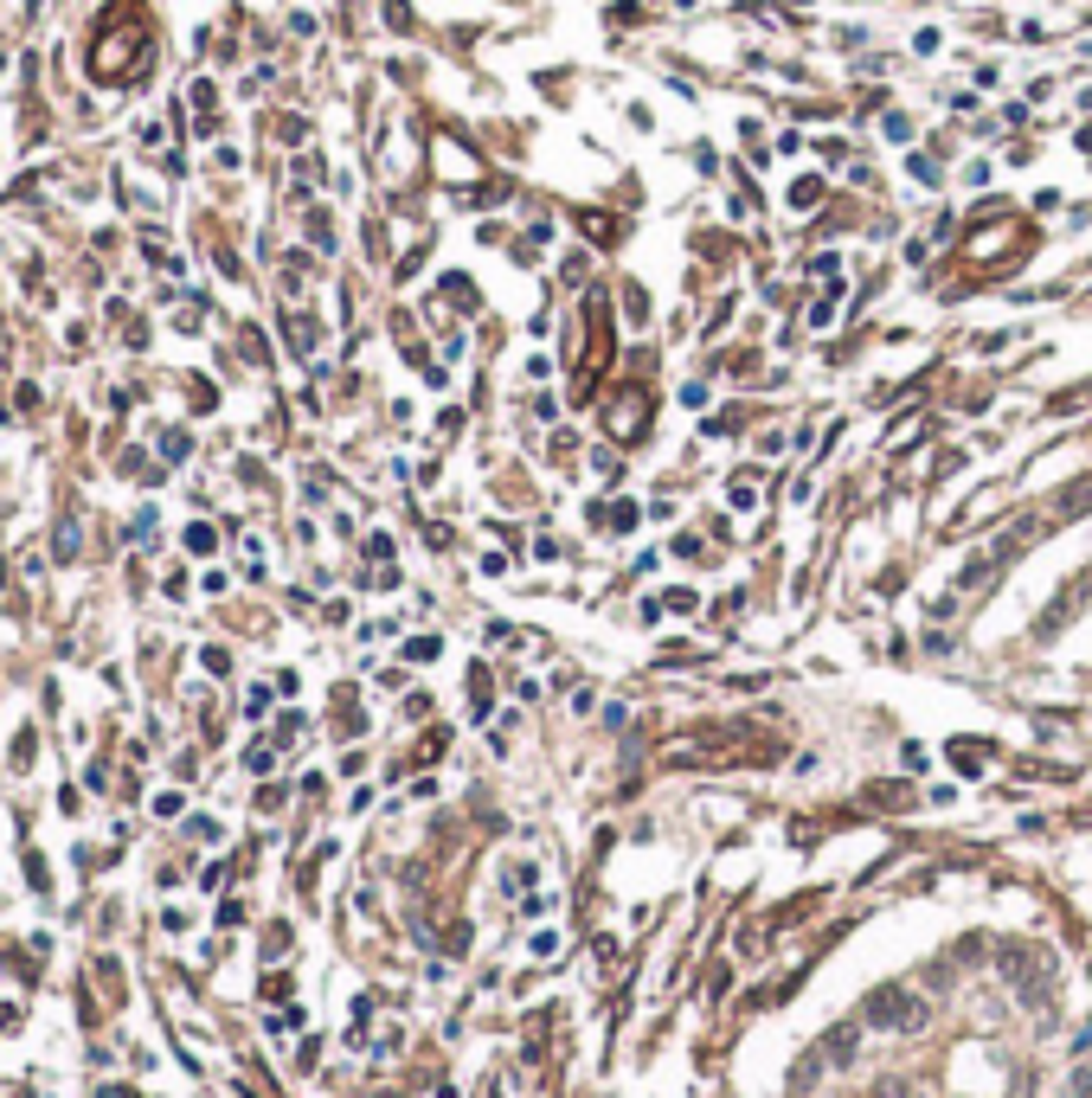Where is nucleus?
Instances as JSON below:
<instances>
[{
	"label": "nucleus",
	"mask_w": 1092,
	"mask_h": 1098,
	"mask_svg": "<svg viewBox=\"0 0 1092 1098\" xmlns=\"http://www.w3.org/2000/svg\"><path fill=\"white\" fill-rule=\"evenodd\" d=\"M996 970L1009 976V990H1016L1028 1008H1054V957L1041 944H1002L996 951Z\"/></svg>",
	"instance_id": "f257e3e1"
},
{
	"label": "nucleus",
	"mask_w": 1092,
	"mask_h": 1098,
	"mask_svg": "<svg viewBox=\"0 0 1092 1098\" xmlns=\"http://www.w3.org/2000/svg\"><path fill=\"white\" fill-rule=\"evenodd\" d=\"M881 1098H925V1092H913V1086H887Z\"/></svg>",
	"instance_id": "7ed1b4c3"
},
{
	"label": "nucleus",
	"mask_w": 1092,
	"mask_h": 1098,
	"mask_svg": "<svg viewBox=\"0 0 1092 1098\" xmlns=\"http://www.w3.org/2000/svg\"><path fill=\"white\" fill-rule=\"evenodd\" d=\"M867 1022L887 1028V1034H919V1028H925V1002L893 983V990H874V996H867Z\"/></svg>",
	"instance_id": "f03ea898"
}]
</instances>
